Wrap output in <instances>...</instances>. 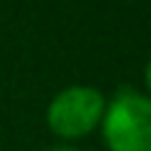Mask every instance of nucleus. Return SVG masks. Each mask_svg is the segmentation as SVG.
<instances>
[{"label":"nucleus","instance_id":"7ed1b4c3","mask_svg":"<svg viewBox=\"0 0 151 151\" xmlns=\"http://www.w3.org/2000/svg\"><path fill=\"white\" fill-rule=\"evenodd\" d=\"M146 85H149V98H151V61L146 66Z\"/></svg>","mask_w":151,"mask_h":151},{"label":"nucleus","instance_id":"f03ea898","mask_svg":"<svg viewBox=\"0 0 151 151\" xmlns=\"http://www.w3.org/2000/svg\"><path fill=\"white\" fill-rule=\"evenodd\" d=\"M106 111V98L101 90L90 85H72L56 93V98L48 106V127L66 141L90 135Z\"/></svg>","mask_w":151,"mask_h":151},{"label":"nucleus","instance_id":"20e7f679","mask_svg":"<svg viewBox=\"0 0 151 151\" xmlns=\"http://www.w3.org/2000/svg\"><path fill=\"white\" fill-rule=\"evenodd\" d=\"M53 151H77V149H72V146H61V149H53Z\"/></svg>","mask_w":151,"mask_h":151},{"label":"nucleus","instance_id":"f257e3e1","mask_svg":"<svg viewBox=\"0 0 151 151\" xmlns=\"http://www.w3.org/2000/svg\"><path fill=\"white\" fill-rule=\"evenodd\" d=\"M109 151H151V98L138 90H119L101 119Z\"/></svg>","mask_w":151,"mask_h":151}]
</instances>
